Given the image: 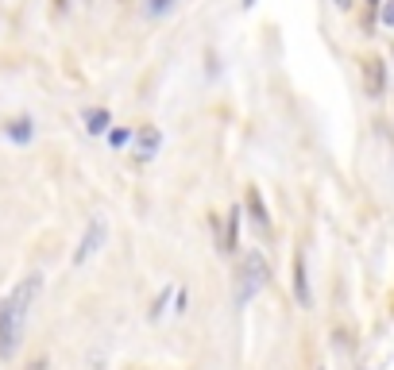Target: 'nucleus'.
Wrapping results in <instances>:
<instances>
[{
	"instance_id": "obj_11",
	"label": "nucleus",
	"mask_w": 394,
	"mask_h": 370,
	"mask_svg": "<svg viewBox=\"0 0 394 370\" xmlns=\"http://www.w3.org/2000/svg\"><path fill=\"white\" fill-rule=\"evenodd\" d=\"M132 143V127H112L109 131V146H128Z\"/></svg>"
},
{
	"instance_id": "obj_16",
	"label": "nucleus",
	"mask_w": 394,
	"mask_h": 370,
	"mask_svg": "<svg viewBox=\"0 0 394 370\" xmlns=\"http://www.w3.org/2000/svg\"><path fill=\"white\" fill-rule=\"evenodd\" d=\"M31 370H47V359H39V362H35V367H31Z\"/></svg>"
},
{
	"instance_id": "obj_12",
	"label": "nucleus",
	"mask_w": 394,
	"mask_h": 370,
	"mask_svg": "<svg viewBox=\"0 0 394 370\" xmlns=\"http://www.w3.org/2000/svg\"><path fill=\"white\" fill-rule=\"evenodd\" d=\"M170 8H174V0H147V16H155V20L158 16H167Z\"/></svg>"
},
{
	"instance_id": "obj_10",
	"label": "nucleus",
	"mask_w": 394,
	"mask_h": 370,
	"mask_svg": "<svg viewBox=\"0 0 394 370\" xmlns=\"http://www.w3.org/2000/svg\"><path fill=\"white\" fill-rule=\"evenodd\" d=\"M294 297L298 305H309V282H306V259L294 254Z\"/></svg>"
},
{
	"instance_id": "obj_15",
	"label": "nucleus",
	"mask_w": 394,
	"mask_h": 370,
	"mask_svg": "<svg viewBox=\"0 0 394 370\" xmlns=\"http://www.w3.org/2000/svg\"><path fill=\"white\" fill-rule=\"evenodd\" d=\"M333 4H336L340 12H348V8H352V0H333Z\"/></svg>"
},
{
	"instance_id": "obj_5",
	"label": "nucleus",
	"mask_w": 394,
	"mask_h": 370,
	"mask_svg": "<svg viewBox=\"0 0 394 370\" xmlns=\"http://www.w3.org/2000/svg\"><path fill=\"white\" fill-rule=\"evenodd\" d=\"M158 143H163V135H158L155 127H139L136 135V162H151L158 151Z\"/></svg>"
},
{
	"instance_id": "obj_8",
	"label": "nucleus",
	"mask_w": 394,
	"mask_h": 370,
	"mask_svg": "<svg viewBox=\"0 0 394 370\" xmlns=\"http://www.w3.org/2000/svg\"><path fill=\"white\" fill-rule=\"evenodd\" d=\"M236 239H240V208L225 216V235H220V251H236Z\"/></svg>"
},
{
	"instance_id": "obj_1",
	"label": "nucleus",
	"mask_w": 394,
	"mask_h": 370,
	"mask_svg": "<svg viewBox=\"0 0 394 370\" xmlns=\"http://www.w3.org/2000/svg\"><path fill=\"white\" fill-rule=\"evenodd\" d=\"M43 290V274H28L12 293L0 297V359H12L23 347V328H28V312Z\"/></svg>"
},
{
	"instance_id": "obj_13",
	"label": "nucleus",
	"mask_w": 394,
	"mask_h": 370,
	"mask_svg": "<svg viewBox=\"0 0 394 370\" xmlns=\"http://www.w3.org/2000/svg\"><path fill=\"white\" fill-rule=\"evenodd\" d=\"M383 23L394 28V0H383Z\"/></svg>"
},
{
	"instance_id": "obj_18",
	"label": "nucleus",
	"mask_w": 394,
	"mask_h": 370,
	"mask_svg": "<svg viewBox=\"0 0 394 370\" xmlns=\"http://www.w3.org/2000/svg\"><path fill=\"white\" fill-rule=\"evenodd\" d=\"M367 4H383V0H367Z\"/></svg>"
},
{
	"instance_id": "obj_3",
	"label": "nucleus",
	"mask_w": 394,
	"mask_h": 370,
	"mask_svg": "<svg viewBox=\"0 0 394 370\" xmlns=\"http://www.w3.org/2000/svg\"><path fill=\"white\" fill-rule=\"evenodd\" d=\"M105 235H109V220H105V216H93L89 228H85V235H81L78 251H74V266H81L89 254H97L101 247H105Z\"/></svg>"
},
{
	"instance_id": "obj_14",
	"label": "nucleus",
	"mask_w": 394,
	"mask_h": 370,
	"mask_svg": "<svg viewBox=\"0 0 394 370\" xmlns=\"http://www.w3.org/2000/svg\"><path fill=\"white\" fill-rule=\"evenodd\" d=\"M186 305H189V293L178 290V309H174V312H186Z\"/></svg>"
},
{
	"instance_id": "obj_6",
	"label": "nucleus",
	"mask_w": 394,
	"mask_h": 370,
	"mask_svg": "<svg viewBox=\"0 0 394 370\" xmlns=\"http://www.w3.org/2000/svg\"><path fill=\"white\" fill-rule=\"evenodd\" d=\"M244 205H247V213H251V224H256L259 232H271V216H267V205H263V197H259V189H247Z\"/></svg>"
},
{
	"instance_id": "obj_9",
	"label": "nucleus",
	"mask_w": 394,
	"mask_h": 370,
	"mask_svg": "<svg viewBox=\"0 0 394 370\" xmlns=\"http://www.w3.org/2000/svg\"><path fill=\"white\" fill-rule=\"evenodd\" d=\"M4 135L12 139V143H31V135H35V124H31L28 116L12 120V124H4Z\"/></svg>"
},
{
	"instance_id": "obj_17",
	"label": "nucleus",
	"mask_w": 394,
	"mask_h": 370,
	"mask_svg": "<svg viewBox=\"0 0 394 370\" xmlns=\"http://www.w3.org/2000/svg\"><path fill=\"white\" fill-rule=\"evenodd\" d=\"M251 4H256V0H244V8H251Z\"/></svg>"
},
{
	"instance_id": "obj_4",
	"label": "nucleus",
	"mask_w": 394,
	"mask_h": 370,
	"mask_svg": "<svg viewBox=\"0 0 394 370\" xmlns=\"http://www.w3.org/2000/svg\"><path fill=\"white\" fill-rule=\"evenodd\" d=\"M364 89H367V97H383V89H386V66L383 58H364Z\"/></svg>"
},
{
	"instance_id": "obj_7",
	"label": "nucleus",
	"mask_w": 394,
	"mask_h": 370,
	"mask_svg": "<svg viewBox=\"0 0 394 370\" xmlns=\"http://www.w3.org/2000/svg\"><path fill=\"white\" fill-rule=\"evenodd\" d=\"M85 131L89 135H105V131H109V124H112V116L109 112H105V108H85Z\"/></svg>"
},
{
	"instance_id": "obj_2",
	"label": "nucleus",
	"mask_w": 394,
	"mask_h": 370,
	"mask_svg": "<svg viewBox=\"0 0 394 370\" xmlns=\"http://www.w3.org/2000/svg\"><path fill=\"white\" fill-rule=\"evenodd\" d=\"M271 282V266H267V259L259 251H247L244 266H240V290H236V301L247 305L251 297H256L263 285Z\"/></svg>"
}]
</instances>
